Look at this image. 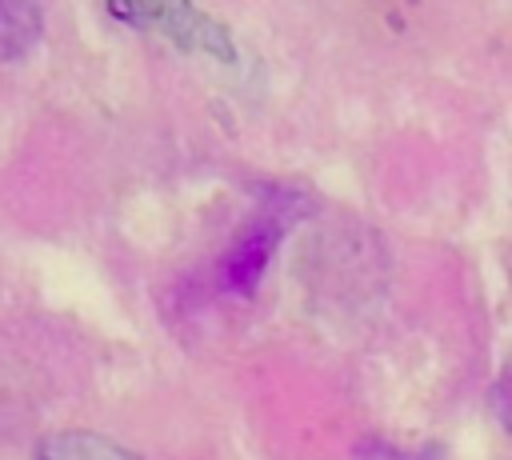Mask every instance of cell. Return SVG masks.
Masks as SVG:
<instances>
[{
	"label": "cell",
	"instance_id": "6da1fadb",
	"mask_svg": "<svg viewBox=\"0 0 512 460\" xmlns=\"http://www.w3.org/2000/svg\"><path fill=\"white\" fill-rule=\"evenodd\" d=\"M108 16L132 28H148V32H164L168 40H176L180 48L192 52H208L216 60H232V40L228 32L204 16L192 0H104Z\"/></svg>",
	"mask_w": 512,
	"mask_h": 460
},
{
	"label": "cell",
	"instance_id": "7a4b0ae2",
	"mask_svg": "<svg viewBox=\"0 0 512 460\" xmlns=\"http://www.w3.org/2000/svg\"><path fill=\"white\" fill-rule=\"evenodd\" d=\"M44 8L40 0H0V68L28 56L40 40Z\"/></svg>",
	"mask_w": 512,
	"mask_h": 460
},
{
	"label": "cell",
	"instance_id": "3957f363",
	"mask_svg": "<svg viewBox=\"0 0 512 460\" xmlns=\"http://www.w3.org/2000/svg\"><path fill=\"white\" fill-rule=\"evenodd\" d=\"M40 460H136L104 436H52L40 448Z\"/></svg>",
	"mask_w": 512,
	"mask_h": 460
},
{
	"label": "cell",
	"instance_id": "277c9868",
	"mask_svg": "<svg viewBox=\"0 0 512 460\" xmlns=\"http://www.w3.org/2000/svg\"><path fill=\"white\" fill-rule=\"evenodd\" d=\"M492 404H496V416L504 420V428L512 432V360H508V368L500 372V380L492 388Z\"/></svg>",
	"mask_w": 512,
	"mask_h": 460
}]
</instances>
